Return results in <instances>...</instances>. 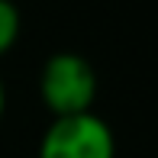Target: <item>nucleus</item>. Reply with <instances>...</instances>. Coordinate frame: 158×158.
<instances>
[{"label":"nucleus","instance_id":"1","mask_svg":"<svg viewBox=\"0 0 158 158\" xmlns=\"http://www.w3.org/2000/svg\"><path fill=\"white\" fill-rule=\"evenodd\" d=\"M39 97L52 116H74L87 113L97 100V71L84 55L58 52L42 64Z\"/></svg>","mask_w":158,"mask_h":158},{"label":"nucleus","instance_id":"2","mask_svg":"<svg viewBox=\"0 0 158 158\" xmlns=\"http://www.w3.org/2000/svg\"><path fill=\"white\" fill-rule=\"evenodd\" d=\"M39 158H116V139L94 110L55 116L39 139Z\"/></svg>","mask_w":158,"mask_h":158},{"label":"nucleus","instance_id":"3","mask_svg":"<svg viewBox=\"0 0 158 158\" xmlns=\"http://www.w3.org/2000/svg\"><path fill=\"white\" fill-rule=\"evenodd\" d=\"M19 23H23V19H19L16 3H13V0H0V58L16 45V39H19Z\"/></svg>","mask_w":158,"mask_h":158},{"label":"nucleus","instance_id":"4","mask_svg":"<svg viewBox=\"0 0 158 158\" xmlns=\"http://www.w3.org/2000/svg\"><path fill=\"white\" fill-rule=\"evenodd\" d=\"M3 106H6V90H3V81H0V119H3Z\"/></svg>","mask_w":158,"mask_h":158}]
</instances>
